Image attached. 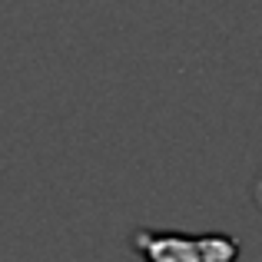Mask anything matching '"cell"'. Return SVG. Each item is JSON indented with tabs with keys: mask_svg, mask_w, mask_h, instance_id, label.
<instances>
[{
	"mask_svg": "<svg viewBox=\"0 0 262 262\" xmlns=\"http://www.w3.org/2000/svg\"><path fill=\"white\" fill-rule=\"evenodd\" d=\"M129 243L146 262H203L199 236L176 229H136Z\"/></svg>",
	"mask_w": 262,
	"mask_h": 262,
	"instance_id": "cell-1",
	"label": "cell"
},
{
	"mask_svg": "<svg viewBox=\"0 0 262 262\" xmlns=\"http://www.w3.org/2000/svg\"><path fill=\"white\" fill-rule=\"evenodd\" d=\"M199 252H203V262H236L243 249H239V239L229 232H203Z\"/></svg>",
	"mask_w": 262,
	"mask_h": 262,
	"instance_id": "cell-2",
	"label": "cell"
},
{
	"mask_svg": "<svg viewBox=\"0 0 262 262\" xmlns=\"http://www.w3.org/2000/svg\"><path fill=\"white\" fill-rule=\"evenodd\" d=\"M259 203H262V186H259Z\"/></svg>",
	"mask_w": 262,
	"mask_h": 262,
	"instance_id": "cell-3",
	"label": "cell"
}]
</instances>
